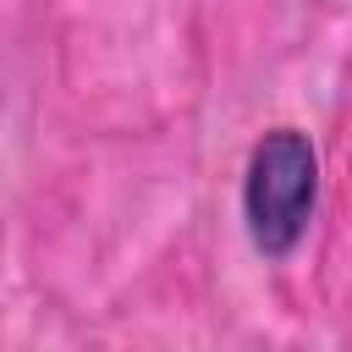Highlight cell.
I'll use <instances>...</instances> for the list:
<instances>
[{"label": "cell", "instance_id": "1", "mask_svg": "<svg viewBox=\"0 0 352 352\" xmlns=\"http://www.w3.org/2000/svg\"><path fill=\"white\" fill-rule=\"evenodd\" d=\"M314 192H319V160H314V143L297 132V126H280L270 132L253 160H248V182H242V214H248V231L264 253H292L297 236L308 231V214H314Z\"/></svg>", "mask_w": 352, "mask_h": 352}]
</instances>
